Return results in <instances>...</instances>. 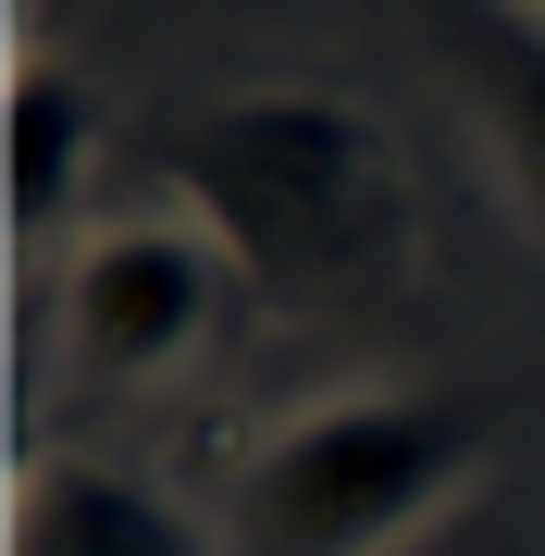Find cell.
Segmentation results:
<instances>
[{
  "label": "cell",
  "mask_w": 545,
  "mask_h": 556,
  "mask_svg": "<svg viewBox=\"0 0 545 556\" xmlns=\"http://www.w3.org/2000/svg\"><path fill=\"white\" fill-rule=\"evenodd\" d=\"M223 273L236 260H223L211 223H112V236H87V260L62 273V346H75V371H100V383L174 371L211 334Z\"/></svg>",
  "instance_id": "cell-3"
},
{
  "label": "cell",
  "mask_w": 545,
  "mask_h": 556,
  "mask_svg": "<svg viewBox=\"0 0 545 556\" xmlns=\"http://www.w3.org/2000/svg\"><path fill=\"white\" fill-rule=\"evenodd\" d=\"M446 50H459L471 100H484V137L508 161V186H521V211L545 223V13L533 0H459Z\"/></svg>",
  "instance_id": "cell-5"
},
{
  "label": "cell",
  "mask_w": 545,
  "mask_h": 556,
  "mask_svg": "<svg viewBox=\"0 0 545 556\" xmlns=\"http://www.w3.org/2000/svg\"><path fill=\"white\" fill-rule=\"evenodd\" d=\"M471 470L459 396H323L248 457L236 556H384Z\"/></svg>",
  "instance_id": "cell-2"
},
{
  "label": "cell",
  "mask_w": 545,
  "mask_h": 556,
  "mask_svg": "<svg viewBox=\"0 0 545 556\" xmlns=\"http://www.w3.org/2000/svg\"><path fill=\"white\" fill-rule=\"evenodd\" d=\"M13 556H211L162 482L100 470V457H50L13 495Z\"/></svg>",
  "instance_id": "cell-4"
},
{
  "label": "cell",
  "mask_w": 545,
  "mask_h": 556,
  "mask_svg": "<svg viewBox=\"0 0 545 556\" xmlns=\"http://www.w3.org/2000/svg\"><path fill=\"white\" fill-rule=\"evenodd\" d=\"M186 223L261 285H335L372 236V124L323 87H248L174 137Z\"/></svg>",
  "instance_id": "cell-1"
},
{
  "label": "cell",
  "mask_w": 545,
  "mask_h": 556,
  "mask_svg": "<svg viewBox=\"0 0 545 556\" xmlns=\"http://www.w3.org/2000/svg\"><path fill=\"white\" fill-rule=\"evenodd\" d=\"M87 174V100L62 62H13V223L38 236V223H62V199H75Z\"/></svg>",
  "instance_id": "cell-6"
}]
</instances>
